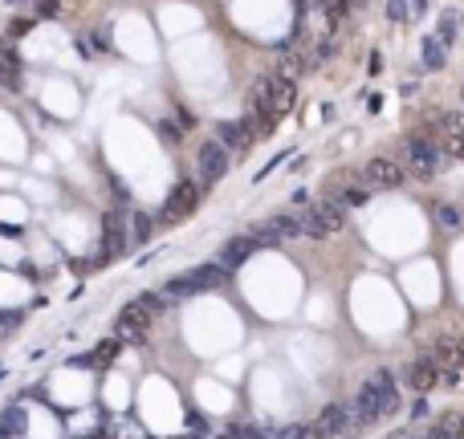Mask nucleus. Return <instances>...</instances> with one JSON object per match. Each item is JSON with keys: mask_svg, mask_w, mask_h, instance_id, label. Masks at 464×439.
<instances>
[{"mask_svg": "<svg viewBox=\"0 0 464 439\" xmlns=\"http://www.w3.org/2000/svg\"><path fill=\"white\" fill-rule=\"evenodd\" d=\"M277 122L282 118L273 110V74H265L253 86V130H273Z\"/></svg>", "mask_w": 464, "mask_h": 439, "instance_id": "obj_1", "label": "nucleus"}, {"mask_svg": "<svg viewBox=\"0 0 464 439\" xmlns=\"http://www.w3.org/2000/svg\"><path fill=\"white\" fill-rule=\"evenodd\" d=\"M354 431V419H350V403H330L314 423V435L318 439H342Z\"/></svg>", "mask_w": 464, "mask_h": 439, "instance_id": "obj_2", "label": "nucleus"}, {"mask_svg": "<svg viewBox=\"0 0 464 439\" xmlns=\"http://www.w3.org/2000/svg\"><path fill=\"white\" fill-rule=\"evenodd\" d=\"M407 171H412L415 179H431L436 175V167H440V151H436V143H428V139H407Z\"/></svg>", "mask_w": 464, "mask_h": 439, "instance_id": "obj_3", "label": "nucleus"}, {"mask_svg": "<svg viewBox=\"0 0 464 439\" xmlns=\"http://www.w3.org/2000/svg\"><path fill=\"white\" fill-rule=\"evenodd\" d=\"M359 179H363L366 187H375V192H391V187H399V183L407 179V171H403L399 163H391V159H371Z\"/></svg>", "mask_w": 464, "mask_h": 439, "instance_id": "obj_4", "label": "nucleus"}, {"mask_svg": "<svg viewBox=\"0 0 464 439\" xmlns=\"http://www.w3.org/2000/svg\"><path fill=\"white\" fill-rule=\"evenodd\" d=\"M199 204V183H192V179H180L175 187H171V195H167V208H163V220H183V216H192Z\"/></svg>", "mask_w": 464, "mask_h": 439, "instance_id": "obj_5", "label": "nucleus"}, {"mask_svg": "<svg viewBox=\"0 0 464 439\" xmlns=\"http://www.w3.org/2000/svg\"><path fill=\"white\" fill-rule=\"evenodd\" d=\"M196 167H199V183H204V187H212V183H220L224 171H228V151H224L220 143H204V146H199Z\"/></svg>", "mask_w": 464, "mask_h": 439, "instance_id": "obj_6", "label": "nucleus"}, {"mask_svg": "<svg viewBox=\"0 0 464 439\" xmlns=\"http://www.w3.org/2000/svg\"><path fill=\"white\" fill-rule=\"evenodd\" d=\"M147 325H151V317L143 313V309L127 305L122 313H118V338L122 341H143L147 338Z\"/></svg>", "mask_w": 464, "mask_h": 439, "instance_id": "obj_7", "label": "nucleus"}, {"mask_svg": "<svg viewBox=\"0 0 464 439\" xmlns=\"http://www.w3.org/2000/svg\"><path fill=\"white\" fill-rule=\"evenodd\" d=\"M318 224H322V232L326 236H334V232H342V224H347V208H342V199L338 195H330V199H322L314 208Z\"/></svg>", "mask_w": 464, "mask_h": 439, "instance_id": "obj_8", "label": "nucleus"}, {"mask_svg": "<svg viewBox=\"0 0 464 439\" xmlns=\"http://www.w3.org/2000/svg\"><path fill=\"white\" fill-rule=\"evenodd\" d=\"M216 134H220V146H224V151H249L253 122H220Z\"/></svg>", "mask_w": 464, "mask_h": 439, "instance_id": "obj_9", "label": "nucleus"}, {"mask_svg": "<svg viewBox=\"0 0 464 439\" xmlns=\"http://www.w3.org/2000/svg\"><path fill=\"white\" fill-rule=\"evenodd\" d=\"M257 248H261V244L253 240V236H236V240H228L224 244V252H220V269H236V264H245Z\"/></svg>", "mask_w": 464, "mask_h": 439, "instance_id": "obj_10", "label": "nucleus"}, {"mask_svg": "<svg viewBox=\"0 0 464 439\" xmlns=\"http://www.w3.org/2000/svg\"><path fill=\"white\" fill-rule=\"evenodd\" d=\"M187 281H192L196 293H208V289H220V285L228 281V269H220V264H199V269L187 273Z\"/></svg>", "mask_w": 464, "mask_h": 439, "instance_id": "obj_11", "label": "nucleus"}, {"mask_svg": "<svg viewBox=\"0 0 464 439\" xmlns=\"http://www.w3.org/2000/svg\"><path fill=\"white\" fill-rule=\"evenodd\" d=\"M407 382H412V387L419 390V394H428V390L436 387V382H440V366H436L431 358H419L415 366H407Z\"/></svg>", "mask_w": 464, "mask_h": 439, "instance_id": "obj_12", "label": "nucleus"}, {"mask_svg": "<svg viewBox=\"0 0 464 439\" xmlns=\"http://www.w3.org/2000/svg\"><path fill=\"white\" fill-rule=\"evenodd\" d=\"M277 53H282V74H277V78H298L301 69H306V65H310V57H306V53H298V49H294V41H282V45H277Z\"/></svg>", "mask_w": 464, "mask_h": 439, "instance_id": "obj_13", "label": "nucleus"}, {"mask_svg": "<svg viewBox=\"0 0 464 439\" xmlns=\"http://www.w3.org/2000/svg\"><path fill=\"white\" fill-rule=\"evenodd\" d=\"M289 106H294V81L289 78H273V110H277V118H285Z\"/></svg>", "mask_w": 464, "mask_h": 439, "instance_id": "obj_14", "label": "nucleus"}, {"mask_svg": "<svg viewBox=\"0 0 464 439\" xmlns=\"http://www.w3.org/2000/svg\"><path fill=\"white\" fill-rule=\"evenodd\" d=\"M17 78H21L17 53H13V49H0V81H4V86H17Z\"/></svg>", "mask_w": 464, "mask_h": 439, "instance_id": "obj_15", "label": "nucleus"}, {"mask_svg": "<svg viewBox=\"0 0 464 439\" xmlns=\"http://www.w3.org/2000/svg\"><path fill=\"white\" fill-rule=\"evenodd\" d=\"M261 439H318V435H314V427L294 423V427H282V431H261Z\"/></svg>", "mask_w": 464, "mask_h": 439, "instance_id": "obj_16", "label": "nucleus"}, {"mask_svg": "<svg viewBox=\"0 0 464 439\" xmlns=\"http://www.w3.org/2000/svg\"><path fill=\"white\" fill-rule=\"evenodd\" d=\"M424 65H428V69H440V65H444V45H440L436 37L424 41Z\"/></svg>", "mask_w": 464, "mask_h": 439, "instance_id": "obj_17", "label": "nucleus"}, {"mask_svg": "<svg viewBox=\"0 0 464 439\" xmlns=\"http://www.w3.org/2000/svg\"><path fill=\"white\" fill-rule=\"evenodd\" d=\"M444 134H448V139H460V143H464V110L444 114Z\"/></svg>", "mask_w": 464, "mask_h": 439, "instance_id": "obj_18", "label": "nucleus"}, {"mask_svg": "<svg viewBox=\"0 0 464 439\" xmlns=\"http://www.w3.org/2000/svg\"><path fill=\"white\" fill-rule=\"evenodd\" d=\"M134 305L143 309V313H147V317H155V313H159V309H163V297H155V293H143V297H139V301H134Z\"/></svg>", "mask_w": 464, "mask_h": 439, "instance_id": "obj_19", "label": "nucleus"}, {"mask_svg": "<svg viewBox=\"0 0 464 439\" xmlns=\"http://www.w3.org/2000/svg\"><path fill=\"white\" fill-rule=\"evenodd\" d=\"M147 236H151V220L143 216V211H139V216H134V240L147 244Z\"/></svg>", "mask_w": 464, "mask_h": 439, "instance_id": "obj_20", "label": "nucleus"}, {"mask_svg": "<svg viewBox=\"0 0 464 439\" xmlns=\"http://www.w3.org/2000/svg\"><path fill=\"white\" fill-rule=\"evenodd\" d=\"M387 16H391V21H407V0H387Z\"/></svg>", "mask_w": 464, "mask_h": 439, "instance_id": "obj_21", "label": "nucleus"}, {"mask_svg": "<svg viewBox=\"0 0 464 439\" xmlns=\"http://www.w3.org/2000/svg\"><path fill=\"white\" fill-rule=\"evenodd\" d=\"M436 151H448L452 159H464V143H460V139H444V143L436 146Z\"/></svg>", "mask_w": 464, "mask_h": 439, "instance_id": "obj_22", "label": "nucleus"}, {"mask_svg": "<svg viewBox=\"0 0 464 439\" xmlns=\"http://www.w3.org/2000/svg\"><path fill=\"white\" fill-rule=\"evenodd\" d=\"M228 435L232 439H261V431L257 427H228Z\"/></svg>", "mask_w": 464, "mask_h": 439, "instance_id": "obj_23", "label": "nucleus"}, {"mask_svg": "<svg viewBox=\"0 0 464 439\" xmlns=\"http://www.w3.org/2000/svg\"><path fill=\"white\" fill-rule=\"evenodd\" d=\"M159 134H163V143H167V146H175V143H180V130L171 127V122H163V127H159Z\"/></svg>", "mask_w": 464, "mask_h": 439, "instance_id": "obj_24", "label": "nucleus"}, {"mask_svg": "<svg viewBox=\"0 0 464 439\" xmlns=\"http://www.w3.org/2000/svg\"><path fill=\"white\" fill-rule=\"evenodd\" d=\"M436 216H440V220H444L448 228H456V224H460V216H456L452 208H436Z\"/></svg>", "mask_w": 464, "mask_h": 439, "instance_id": "obj_25", "label": "nucleus"}, {"mask_svg": "<svg viewBox=\"0 0 464 439\" xmlns=\"http://www.w3.org/2000/svg\"><path fill=\"white\" fill-rule=\"evenodd\" d=\"M115 354H118V341H106V346L98 350V362H110Z\"/></svg>", "mask_w": 464, "mask_h": 439, "instance_id": "obj_26", "label": "nucleus"}, {"mask_svg": "<svg viewBox=\"0 0 464 439\" xmlns=\"http://www.w3.org/2000/svg\"><path fill=\"white\" fill-rule=\"evenodd\" d=\"M456 366L464 370V338H456Z\"/></svg>", "mask_w": 464, "mask_h": 439, "instance_id": "obj_27", "label": "nucleus"}, {"mask_svg": "<svg viewBox=\"0 0 464 439\" xmlns=\"http://www.w3.org/2000/svg\"><path fill=\"white\" fill-rule=\"evenodd\" d=\"M294 4H298V21H301V16L310 13V4H314V0H294Z\"/></svg>", "mask_w": 464, "mask_h": 439, "instance_id": "obj_28", "label": "nucleus"}, {"mask_svg": "<svg viewBox=\"0 0 464 439\" xmlns=\"http://www.w3.org/2000/svg\"><path fill=\"white\" fill-rule=\"evenodd\" d=\"M412 8H415V13H424V8H428V0H412Z\"/></svg>", "mask_w": 464, "mask_h": 439, "instance_id": "obj_29", "label": "nucleus"}, {"mask_svg": "<svg viewBox=\"0 0 464 439\" xmlns=\"http://www.w3.org/2000/svg\"><path fill=\"white\" fill-rule=\"evenodd\" d=\"M216 439H232V435H228V431H224V435H216Z\"/></svg>", "mask_w": 464, "mask_h": 439, "instance_id": "obj_30", "label": "nucleus"}, {"mask_svg": "<svg viewBox=\"0 0 464 439\" xmlns=\"http://www.w3.org/2000/svg\"><path fill=\"white\" fill-rule=\"evenodd\" d=\"M350 4H363V0H350Z\"/></svg>", "mask_w": 464, "mask_h": 439, "instance_id": "obj_31", "label": "nucleus"}, {"mask_svg": "<svg viewBox=\"0 0 464 439\" xmlns=\"http://www.w3.org/2000/svg\"><path fill=\"white\" fill-rule=\"evenodd\" d=\"M460 98H464V90H460Z\"/></svg>", "mask_w": 464, "mask_h": 439, "instance_id": "obj_32", "label": "nucleus"}]
</instances>
